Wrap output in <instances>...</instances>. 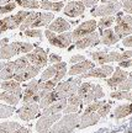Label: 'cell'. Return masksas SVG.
I'll return each mask as SVG.
<instances>
[{
    "label": "cell",
    "mask_w": 132,
    "mask_h": 133,
    "mask_svg": "<svg viewBox=\"0 0 132 133\" xmlns=\"http://www.w3.org/2000/svg\"><path fill=\"white\" fill-rule=\"evenodd\" d=\"M89 56L93 58V61L104 65L105 63L111 62H122L126 59L132 58V51H125L123 53L118 52H108V51H96V52H89Z\"/></svg>",
    "instance_id": "cell-1"
},
{
    "label": "cell",
    "mask_w": 132,
    "mask_h": 133,
    "mask_svg": "<svg viewBox=\"0 0 132 133\" xmlns=\"http://www.w3.org/2000/svg\"><path fill=\"white\" fill-rule=\"evenodd\" d=\"M79 123L80 115L78 112L68 114L53 124L52 128L49 129V133H72L76 128H78Z\"/></svg>",
    "instance_id": "cell-2"
},
{
    "label": "cell",
    "mask_w": 132,
    "mask_h": 133,
    "mask_svg": "<svg viewBox=\"0 0 132 133\" xmlns=\"http://www.w3.org/2000/svg\"><path fill=\"white\" fill-rule=\"evenodd\" d=\"M77 94L83 99V104L89 105L93 101H98L99 99L104 97V91L100 85H95L91 83H81Z\"/></svg>",
    "instance_id": "cell-3"
},
{
    "label": "cell",
    "mask_w": 132,
    "mask_h": 133,
    "mask_svg": "<svg viewBox=\"0 0 132 133\" xmlns=\"http://www.w3.org/2000/svg\"><path fill=\"white\" fill-rule=\"evenodd\" d=\"M33 44L26 42H12L8 43L6 46H4L3 48H0V59H10L14 56L21 54V53H30L32 52Z\"/></svg>",
    "instance_id": "cell-4"
},
{
    "label": "cell",
    "mask_w": 132,
    "mask_h": 133,
    "mask_svg": "<svg viewBox=\"0 0 132 133\" xmlns=\"http://www.w3.org/2000/svg\"><path fill=\"white\" fill-rule=\"evenodd\" d=\"M80 85H81V76L76 78V79H69L63 83H58L54 90L58 94L59 99H68L71 96L76 95Z\"/></svg>",
    "instance_id": "cell-5"
},
{
    "label": "cell",
    "mask_w": 132,
    "mask_h": 133,
    "mask_svg": "<svg viewBox=\"0 0 132 133\" xmlns=\"http://www.w3.org/2000/svg\"><path fill=\"white\" fill-rule=\"evenodd\" d=\"M115 33L120 38H125L132 35V15H122V12H117V17L115 19Z\"/></svg>",
    "instance_id": "cell-6"
},
{
    "label": "cell",
    "mask_w": 132,
    "mask_h": 133,
    "mask_svg": "<svg viewBox=\"0 0 132 133\" xmlns=\"http://www.w3.org/2000/svg\"><path fill=\"white\" fill-rule=\"evenodd\" d=\"M73 32H63V33H59V35H56V32H52L51 30H46L45 31V36L46 38L48 39V42L56 46L58 48H68L71 47L72 42H73V36H72Z\"/></svg>",
    "instance_id": "cell-7"
},
{
    "label": "cell",
    "mask_w": 132,
    "mask_h": 133,
    "mask_svg": "<svg viewBox=\"0 0 132 133\" xmlns=\"http://www.w3.org/2000/svg\"><path fill=\"white\" fill-rule=\"evenodd\" d=\"M120 9H122V3H108V4H103L99 6L93 8L90 11V14L94 17H105V16H112V15L117 14Z\"/></svg>",
    "instance_id": "cell-8"
},
{
    "label": "cell",
    "mask_w": 132,
    "mask_h": 133,
    "mask_svg": "<svg viewBox=\"0 0 132 133\" xmlns=\"http://www.w3.org/2000/svg\"><path fill=\"white\" fill-rule=\"evenodd\" d=\"M40 83L41 80H36V79H31L28 83L22 94V100L24 102H40L41 101V96H40Z\"/></svg>",
    "instance_id": "cell-9"
},
{
    "label": "cell",
    "mask_w": 132,
    "mask_h": 133,
    "mask_svg": "<svg viewBox=\"0 0 132 133\" xmlns=\"http://www.w3.org/2000/svg\"><path fill=\"white\" fill-rule=\"evenodd\" d=\"M62 118L61 114H53V115H42V117L37 121L36 123V131L38 133H47L52 126L56 122H58Z\"/></svg>",
    "instance_id": "cell-10"
},
{
    "label": "cell",
    "mask_w": 132,
    "mask_h": 133,
    "mask_svg": "<svg viewBox=\"0 0 132 133\" xmlns=\"http://www.w3.org/2000/svg\"><path fill=\"white\" fill-rule=\"evenodd\" d=\"M96 27H98V22H96L95 20H88V21H85V22H83V24H80L79 26L73 31V33H72L73 41L76 42V41L80 39L81 37L88 36V35H90V33L95 32Z\"/></svg>",
    "instance_id": "cell-11"
},
{
    "label": "cell",
    "mask_w": 132,
    "mask_h": 133,
    "mask_svg": "<svg viewBox=\"0 0 132 133\" xmlns=\"http://www.w3.org/2000/svg\"><path fill=\"white\" fill-rule=\"evenodd\" d=\"M26 57H27V59L30 61L31 64L38 66V68H43V66L47 65L48 63L47 52L43 48H35L32 52L26 54Z\"/></svg>",
    "instance_id": "cell-12"
},
{
    "label": "cell",
    "mask_w": 132,
    "mask_h": 133,
    "mask_svg": "<svg viewBox=\"0 0 132 133\" xmlns=\"http://www.w3.org/2000/svg\"><path fill=\"white\" fill-rule=\"evenodd\" d=\"M40 112V106L36 102H26V104L17 110V115L22 121L33 119Z\"/></svg>",
    "instance_id": "cell-13"
},
{
    "label": "cell",
    "mask_w": 132,
    "mask_h": 133,
    "mask_svg": "<svg viewBox=\"0 0 132 133\" xmlns=\"http://www.w3.org/2000/svg\"><path fill=\"white\" fill-rule=\"evenodd\" d=\"M115 70V68L112 65H108V64H104L100 68H93L90 69L89 71H86L84 74H81V79H86V78H99V79H103V78H108L109 75L112 74V71Z\"/></svg>",
    "instance_id": "cell-14"
},
{
    "label": "cell",
    "mask_w": 132,
    "mask_h": 133,
    "mask_svg": "<svg viewBox=\"0 0 132 133\" xmlns=\"http://www.w3.org/2000/svg\"><path fill=\"white\" fill-rule=\"evenodd\" d=\"M84 11H85V6L83 4V1H80V0L69 1L64 6V10H63V12L67 16H69V17H79V16H83Z\"/></svg>",
    "instance_id": "cell-15"
},
{
    "label": "cell",
    "mask_w": 132,
    "mask_h": 133,
    "mask_svg": "<svg viewBox=\"0 0 132 133\" xmlns=\"http://www.w3.org/2000/svg\"><path fill=\"white\" fill-rule=\"evenodd\" d=\"M101 42V39L99 37V33L96 32H93L88 35V36H84V37H81L80 39L76 41V44H74V47L77 49H85V48L88 47H93V46H96V44H99Z\"/></svg>",
    "instance_id": "cell-16"
},
{
    "label": "cell",
    "mask_w": 132,
    "mask_h": 133,
    "mask_svg": "<svg viewBox=\"0 0 132 133\" xmlns=\"http://www.w3.org/2000/svg\"><path fill=\"white\" fill-rule=\"evenodd\" d=\"M54 20L52 12H33V22L30 29H38L42 26H48Z\"/></svg>",
    "instance_id": "cell-17"
},
{
    "label": "cell",
    "mask_w": 132,
    "mask_h": 133,
    "mask_svg": "<svg viewBox=\"0 0 132 133\" xmlns=\"http://www.w3.org/2000/svg\"><path fill=\"white\" fill-rule=\"evenodd\" d=\"M40 71H41V68L33 65V64H30V65L26 66L22 71H20V73H17V74H15L14 80L19 81V83H24V81H26V80L33 79Z\"/></svg>",
    "instance_id": "cell-18"
},
{
    "label": "cell",
    "mask_w": 132,
    "mask_h": 133,
    "mask_svg": "<svg viewBox=\"0 0 132 133\" xmlns=\"http://www.w3.org/2000/svg\"><path fill=\"white\" fill-rule=\"evenodd\" d=\"M128 78V73L126 70H122V68H115V73L112 74V76L110 79H106V84H108L110 88L112 89H116L118 88L120 84H122L123 81Z\"/></svg>",
    "instance_id": "cell-19"
},
{
    "label": "cell",
    "mask_w": 132,
    "mask_h": 133,
    "mask_svg": "<svg viewBox=\"0 0 132 133\" xmlns=\"http://www.w3.org/2000/svg\"><path fill=\"white\" fill-rule=\"evenodd\" d=\"M94 66H95V63H93L91 61L85 59V61H83V62L73 64L67 74H69V75H72V76L78 75V74H84V73H86V71H89L90 69H93Z\"/></svg>",
    "instance_id": "cell-20"
},
{
    "label": "cell",
    "mask_w": 132,
    "mask_h": 133,
    "mask_svg": "<svg viewBox=\"0 0 132 133\" xmlns=\"http://www.w3.org/2000/svg\"><path fill=\"white\" fill-rule=\"evenodd\" d=\"M101 118L98 112H90V114H83L80 116V123L78 126L79 129L86 128L89 126H93V124H96L99 122V119Z\"/></svg>",
    "instance_id": "cell-21"
},
{
    "label": "cell",
    "mask_w": 132,
    "mask_h": 133,
    "mask_svg": "<svg viewBox=\"0 0 132 133\" xmlns=\"http://www.w3.org/2000/svg\"><path fill=\"white\" fill-rule=\"evenodd\" d=\"M47 29L51 30L52 32L63 33V32H67L68 30H71V24L67 20L63 19V17H58V19H54L51 24L48 25Z\"/></svg>",
    "instance_id": "cell-22"
},
{
    "label": "cell",
    "mask_w": 132,
    "mask_h": 133,
    "mask_svg": "<svg viewBox=\"0 0 132 133\" xmlns=\"http://www.w3.org/2000/svg\"><path fill=\"white\" fill-rule=\"evenodd\" d=\"M63 68H67V63L61 62V63H57V64H52V65L48 66L47 69L42 73L41 80L46 81V80H49V79H53L58 74V71L62 70Z\"/></svg>",
    "instance_id": "cell-23"
},
{
    "label": "cell",
    "mask_w": 132,
    "mask_h": 133,
    "mask_svg": "<svg viewBox=\"0 0 132 133\" xmlns=\"http://www.w3.org/2000/svg\"><path fill=\"white\" fill-rule=\"evenodd\" d=\"M1 89L4 91H9V92H12L16 96L19 97H22V89H21V85H20L19 81L14 80H5L1 81Z\"/></svg>",
    "instance_id": "cell-24"
},
{
    "label": "cell",
    "mask_w": 132,
    "mask_h": 133,
    "mask_svg": "<svg viewBox=\"0 0 132 133\" xmlns=\"http://www.w3.org/2000/svg\"><path fill=\"white\" fill-rule=\"evenodd\" d=\"M81 104H83V99H81L78 94H76V95L68 97V105H67L66 109L63 110V112L66 115L76 114V112H78V110H79V107L81 106Z\"/></svg>",
    "instance_id": "cell-25"
},
{
    "label": "cell",
    "mask_w": 132,
    "mask_h": 133,
    "mask_svg": "<svg viewBox=\"0 0 132 133\" xmlns=\"http://www.w3.org/2000/svg\"><path fill=\"white\" fill-rule=\"evenodd\" d=\"M68 105V99H61L57 100L56 102H53L51 106H48L47 109L43 110V115H53V114H61L63 110Z\"/></svg>",
    "instance_id": "cell-26"
},
{
    "label": "cell",
    "mask_w": 132,
    "mask_h": 133,
    "mask_svg": "<svg viewBox=\"0 0 132 133\" xmlns=\"http://www.w3.org/2000/svg\"><path fill=\"white\" fill-rule=\"evenodd\" d=\"M120 41V37L115 33L114 30L106 29L104 31H101V43L103 44H106V46H111V44H115Z\"/></svg>",
    "instance_id": "cell-27"
},
{
    "label": "cell",
    "mask_w": 132,
    "mask_h": 133,
    "mask_svg": "<svg viewBox=\"0 0 132 133\" xmlns=\"http://www.w3.org/2000/svg\"><path fill=\"white\" fill-rule=\"evenodd\" d=\"M15 75V66H14V62H6L5 63L4 68L0 71V80H11L14 79Z\"/></svg>",
    "instance_id": "cell-28"
},
{
    "label": "cell",
    "mask_w": 132,
    "mask_h": 133,
    "mask_svg": "<svg viewBox=\"0 0 132 133\" xmlns=\"http://www.w3.org/2000/svg\"><path fill=\"white\" fill-rule=\"evenodd\" d=\"M57 100H61L59 97H58V94L56 92V90H52L49 91L46 96H43L42 99H41V101L38 102V106H40V109H47L48 106H51V105L53 104V102H56Z\"/></svg>",
    "instance_id": "cell-29"
},
{
    "label": "cell",
    "mask_w": 132,
    "mask_h": 133,
    "mask_svg": "<svg viewBox=\"0 0 132 133\" xmlns=\"http://www.w3.org/2000/svg\"><path fill=\"white\" fill-rule=\"evenodd\" d=\"M132 114V102L131 104H125V105H120L117 106L115 111H114V117L116 119H120V118H123L126 117L128 115Z\"/></svg>",
    "instance_id": "cell-30"
},
{
    "label": "cell",
    "mask_w": 132,
    "mask_h": 133,
    "mask_svg": "<svg viewBox=\"0 0 132 133\" xmlns=\"http://www.w3.org/2000/svg\"><path fill=\"white\" fill-rule=\"evenodd\" d=\"M21 97L19 96H16L15 94L12 92H9V91H3V92H0V100L1 101H5V102H8L10 106H15V105L19 104V101Z\"/></svg>",
    "instance_id": "cell-31"
},
{
    "label": "cell",
    "mask_w": 132,
    "mask_h": 133,
    "mask_svg": "<svg viewBox=\"0 0 132 133\" xmlns=\"http://www.w3.org/2000/svg\"><path fill=\"white\" fill-rule=\"evenodd\" d=\"M15 29H17V27H16V25L14 22L12 16H9V17L0 20V33L4 32V31H8V30H15Z\"/></svg>",
    "instance_id": "cell-32"
},
{
    "label": "cell",
    "mask_w": 132,
    "mask_h": 133,
    "mask_svg": "<svg viewBox=\"0 0 132 133\" xmlns=\"http://www.w3.org/2000/svg\"><path fill=\"white\" fill-rule=\"evenodd\" d=\"M30 64H31V63H30V61L27 59V57H26V56H24V57H20L19 59L14 61L15 74H17V73H20V71H22L25 68H26V66H28Z\"/></svg>",
    "instance_id": "cell-33"
},
{
    "label": "cell",
    "mask_w": 132,
    "mask_h": 133,
    "mask_svg": "<svg viewBox=\"0 0 132 133\" xmlns=\"http://www.w3.org/2000/svg\"><path fill=\"white\" fill-rule=\"evenodd\" d=\"M15 3L21 6V8H26V9H40L41 4L38 0H15Z\"/></svg>",
    "instance_id": "cell-34"
},
{
    "label": "cell",
    "mask_w": 132,
    "mask_h": 133,
    "mask_svg": "<svg viewBox=\"0 0 132 133\" xmlns=\"http://www.w3.org/2000/svg\"><path fill=\"white\" fill-rule=\"evenodd\" d=\"M20 126L17 122H3L0 123V132L3 133H12L16 129H19Z\"/></svg>",
    "instance_id": "cell-35"
},
{
    "label": "cell",
    "mask_w": 132,
    "mask_h": 133,
    "mask_svg": "<svg viewBox=\"0 0 132 133\" xmlns=\"http://www.w3.org/2000/svg\"><path fill=\"white\" fill-rule=\"evenodd\" d=\"M57 85H58V83H56L53 79H49V80H46V81L41 80V83H40V90L49 92V91L54 90Z\"/></svg>",
    "instance_id": "cell-36"
},
{
    "label": "cell",
    "mask_w": 132,
    "mask_h": 133,
    "mask_svg": "<svg viewBox=\"0 0 132 133\" xmlns=\"http://www.w3.org/2000/svg\"><path fill=\"white\" fill-rule=\"evenodd\" d=\"M114 22H115V17L114 16H105V17H101V20L98 22V27L101 31H104L106 29H110V26Z\"/></svg>",
    "instance_id": "cell-37"
},
{
    "label": "cell",
    "mask_w": 132,
    "mask_h": 133,
    "mask_svg": "<svg viewBox=\"0 0 132 133\" xmlns=\"http://www.w3.org/2000/svg\"><path fill=\"white\" fill-rule=\"evenodd\" d=\"M111 99H117V100H127V101H131L132 102V94L130 91H115V92H111L110 94Z\"/></svg>",
    "instance_id": "cell-38"
},
{
    "label": "cell",
    "mask_w": 132,
    "mask_h": 133,
    "mask_svg": "<svg viewBox=\"0 0 132 133\" xmlns=\"http://www.w3.org/2000/svg\"><path fill=\"white\" fill-rule=\"evenodd\" d=\"M106 101H100V100H98V101H94V102H91V104L86 105V109L84 110V114H90V112H98V110L103 106V105L105 104Z\"/></svg>",
    "instance_id": "cell-39"
},
{
    "label": "cell",
    "mask_w": 132,
    "mask_h": 133,
    "mask_svg": "<svg viewBox=\"0 0 132 133\" xmlns=\"http://www.w3.org/2000/svg\"><path fill=\"white\" fill-rule=\"evenodd\" d=\"M14 106H8V105L0 104V118H6L10 117L14 114Z\"/></svg>",
    "instance_id": "cell-40"
},
{
    "label": "cell",
    "mask_w": 132,
    "mask_h": 133,
    "mask_svg": "<svg viewBox=\"0 0 132 133\" xmlns=\"http://www.w3.org/2000/svg\"><path fill=\"white\" fill-rule=\"evenodd\" d=\"M24 35L27 37H37V38H42V31L37 29H27L24 31Z\"/></svg>",
    "instance_id": "cell-41"
},
{
    "label": "cell",
    "mask_w": 132,
    "mask_h": 133,
    "mask_svg": "<svg viewBox=\"0 0 132 133\" xmlns=\"http://www.w3.org/2000/svg\"><path fill=\"white\" fill-rule=\"evenodd\" d=\"M110 110H111V102H105V104L98 110V114L101 116V118H105L109 115Z\"/></svg>",
    "instance_id": "cell-42"
},
{
    "label": "cell",
    "mask_w": 132,
    "mask_h": 133,
    "mask_svg": "<svg viewBox=\"0 0 132 133\" xmlns=\"http://www.w3.org/2000/svg\"><path fill=\"white\" fill-rule=\"evenodd\" d=\"M16 6H17V4L15 1H11L9 4L3 5V6H0V14H8V12L16 9Z\"/></svg>",
    "instance_id": "cell-43"
},
{
    "label": "cell",
    "mask_w": 132,
    "mask_h": 133,
    "mask_svg": "<svg viewBox=\"0 0 132 133\" xmlns=\"http://www.w3.org/2000/svg\"><path fill=\"white\" fill-rule=\"evenodd\" d=\"M118 90H121V91H130L132 89V74L130 78H127L126 80L123 81L122 84H120L117 88Z\"/></svg>",
    "instance_id": "cell-44"
},
{
    "label": "cell",
    "mask_w": 132,
    "mask_h": 133,
    "mask_svg": "<svg viewBox=\"0 0 132 133\" xmlns=\"http://www.w3.org/2000/svg\"><path fill=\"white\" fill-rule=\"evenodd\" d=\"M40 4H41V9L43 10H52L53 8V1L51 0H42Z\"/></svg>",
    "instance_id": "cell-45"
},
{
    "label": "cell",
    "mask_w": 132,
    "mask_h": 133,
    "mask_svg": "<svg viewBox=\"0 0 132 133\" xmlns=\"http://www.w3.org/2000/svg\"><path fill=\"white\" fill-rule=\"evenodd\" d=\"M83 61H85V57L84 56H80V54H76V56H73L69 59V62L72 64H77V63H80V62H83Z\"/></svg>",
    "instance_id": "cell-46"
},
{
    "label": "cell",
    "mask_w": 132,
    "mask_h": 133,
    "mask_svg": "<svg viewBox=\"0 0 132 133\" xmlns=\"http://www.w3.org/2000/svg\"><path fill=\"white\" fill-rule=\"evenodd\" d=\"M48 61L49 63H52V64H57V63H61L62 62V57L61 56H58V54H51L49 58H48Z\"/></svg>",
    "instance_id": "cell-47"
},
{
    "label": "cell",
    "mask_w": 132,
    "mask_h": 133,
    "mask_svg": "<svg viewBox=\"0 0 132 133\" xmlns=\"http://www.w3.org/2000/svg\"><path fill=\"white\" fill-rule=\"evenodd\" d=\"M63 6H64V3L63 1H53V8H52V11L54 12H58V11H62L63 9Z\"/></svg>",
    "instance_id": "cell-48"
},
{
    "label": "cell",
    "mask_w": 132,
    "mask_h": 133,
    "mask_svg": "<svg viewBox=\"0 0 132 133\" xmlns=\"http://www.w3.org/2000/svg\"><path fill=\"white\" fill-rule=\"evenodd\" d=\"M122 9L125 12H128L132 9V0H126L122 3Z\"/></svg>",
    "instance_id": "cell-49"
},
{
    "label": "cell",
    "mask_w": 132,
    "mask_h": 133,
    "mask_svg": "<svg viewBox=\"0 0 132 133\" xmlns=\"http://www.w3.org/2000/svg\"><path fill=\"white\" fill-rule=\"evenodd\" d=\"M118 66H120V68H130V66H132V58L120 62L118 63Z\"/></svg>",
    "instance_id": "cell-50"
},
{
    "label": "cell",
    "mask_w": 132,
    "mask_h": 133,
    "mask_svg": "<svg viewBox=\"0 0 132 133\" xmlns=\"http://www.w3.org/2000/svg\"><path fill=\"white\" fill-rule=\"evenodd\" d=\"M81 1H83L85 8H93L94 5L98 4V1H100V0H81Z\"/></svg>",
    "instance_id": "cell-51"
},
{
    "label": "cell",
    "mask_w": 132,
    "mask_h": 133,
    "mask_svg": "<svg viewBox=\"0 0 132 133\" xmlns=\"http://www.w3.org/2000/svg\"><path fill=\"white\" fill-rule=\"evenodd\" d=\"M122 44L125 47H132V36H127L122 39Z\"/></svg>",
    "instance_id": "cell-52"
},
{
    "label": "cell",
    "mask_w": 132,
    "mask_h": 133,
    "mask_svg": "<svg viewBox=\"0 0 132 133\" xmlns=\"http://www.w3.org/2000/svg\"><path fill=\"white\" fill-rule=\"evenodd\" d=\"M12 133H30V129L21 126L19 129H16V131H15V132H12Z\"/></svg>",
    "instance_id": "cell-53"
},
{
    "label": "cell",
    "mask_w": 132,
    "mask_h": 133,
    "mask_svg": "<svg viewBox=\"0 0 132 133\" xmlns=\"http://www.w3.org/2000/svg\"><path fill=\"white\" fill-rule=\"evenodd\" d=\"M9 43V38H0V48H3Z\"/></svg>",
    "instance_id": "cell-54"
},
{
    "label": "cell",
    "mask_w": 132,
    "mask_h": 133,
    "mask_svg": "<svg viewBox=\"0 0 132 133\" xmlns=\"http://www.w3.org/2000/svg\"><path fill=\"white\" fill-rule=\"evenodd\" d=\"M101 1H103V4H108V3H118V1H120V3H121V1H126V0H101Z\"/></svg>",
    "instance_id": "cell-55"
},
{
    "label": "cell",
    "mask_w": 132,
    "mask_h": 133,
    "mask_svg": "<svg viewBox=\"0 0 132 133\" xmlns=\"http://www.w3.org/2000/svg\"><path fill=\"white\" fill-rule=\"evenodd\" d=\"M11 1H15V0H0V6H3L5 4H9Z\"/></svg>",
    "instance_id": "cell-56"
},
{
    "label": "cell",
    "mask_w": 132,
    "mask_h": 133,
    "mask_svg": "<svg viewBox=\"0 0 132 133\" xmlns=\"http://www.w3.org/2000/svg\"><path fill=\"white\" fill-rule=\"evenodd\" d=\"M4 65H5V62H1V63H0V71H1V69L4 68Z\"/></svg>",
    "instance_id": "cell-57"
},
{
    "label": "cell",
    "mask_w": 132,
    "mask_h": 133,
    "mask_svg": "<svg viewBox=\"0 0 132 133\" xmlns=\"http://www.w3.org/2000/svg\"><path fill=\"white\" fill-rule=\"evenodd\" d=\"M127 14H131V15H132V9H131V10H130V11H128Z\"/></svg>",
    "instance_id": "cell-58"
},
{
    "label": "cell",
    "mask_w": 132,
    "mask_h": 133,
    "mask_svg": "<svg viewBox=\"0 0 132 133\" xmlns=\"http://www.w3.org/2000/svg\"><path fill=\"white\" fill-rule=\"evenodd\" d=\"M51 1H52V0H51ZM53 1H54V3H56V1H62V0H53Z\"/></svg>",
    "instance_id": "cell-59"
},
{
    "label": "cell",
    "mask_w": 132,
    "mask_h": 133,
    "mask_svg": "<svg viewBox=\"0 0 132 133\" xmlns=\"http://www.w3.org/2000/svg\"><path fill=\"white\" fill-rule=\"evenodd\" d=\"M0 89H1V80H0Z\"/></svg>",
    "instance_id": "cell-60"
},
{
    "label": "cell",
    "mask_w": 132,
    "mask_h": 133,
    "mask_svg": "<svg viewBox=\"0 0 132 133\" xmlns=\"http://www.w3.org/2000/svg\"><path fill=\"white\" fill-rule=\"evenodd\" d=\"M69 1H76V0H69Z\"/></svg>",
    "instance_id": "cell-61"
},
{
    "label": "cell",
    "mask_w": 132,
    "mask_h": 133,
    "mask_svg": "<svg viewBox=\"0 0 132 133\" xmlns=\"http://www.w3.org/2000/svg\"><path fill=\"white\" fill-rule=\"evenodd\" d=\"M38 1H40V0H38ZM41 1H42V0H41Z\"/></svg>",
    "instance_id": "cell-62"
},
{
    "label": "cell",
    "mask_w": 132,
    "mask_h": 133,
    "mask_svg": "<svg viewBox=\"0 0 132 133\" xmlns=\"http://www.w3.org/2000/svg\"><path fill=\"white\" fill-rule=\"evenodd\" d=\"M0 133H3V132H0Z\"/></svg>",
    "instance_id": "cell-63"
},
{
    "label": "cell",
    "mask_w": 132,
    "mask_h": 133,
    "mask_svg": "<svg viewBox=\"0 0 132 133\" xmlns=\"http://www.w3.org/2000/svg\"><path fill=\"white\" fill-rule=\"evenodd\" d=\"M131 94H132V92H131Z\"/></svg>",
    "instance_id": "cell-64"
}]
</instances>
